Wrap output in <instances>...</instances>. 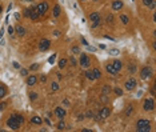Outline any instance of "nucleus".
I'll return each mask as SVG.
<instances>
[{
  "instance_id": "obj_14",
  "label": "nucleus",
  "mask_w": 156,
  "mask_h": 132,
  "mask_svg": "<svg viewBox=\"0 0 156 132\" xmlns=\"http://www.w3.org/2000/svg\"><path fill=\"white\" fill-rule=\"evenodd\" d=\"M7 94H8V90H7V87H5L4 84H2V83H0V99L5 97V96H7Z\"/></svg>"
},
{
  "instance_id": "obj_39",
  "label": "nucleus",
  "mask_w": 156,
  "mask_h": 132,
  "mask_svg": "<svg viewBox=\"0 0 156 132\" xmlns=\"http://www.w3.org/2000/svg\"><path fill=\"white\" fill-rule=\"evenodd\" d=\"M55 59H56V55H52L49 59H48V63L49 64H53V62H55Z\"/></svg>"
},
{
  "instance_id": "obj_58",
  "label": "nucleus",
  "mask_w": 156,
  "mask_h": 132,
  "mask_svg": "<svg viewBox=\"0 0 156 132\" xmlns=\"http://www.w3.org/2000/svg\"><path fill=\"white\" fill-rule=\"evenodd\" d=\"M95 2H97V0H95Z\"/></svg>"
},
{
  "instance_id": "obj_57",
  "label": "nucleus",
  "mask_w": 156,
  "mask_h": 132,
  "mask_svg": "<svg viewBox=\"0 0 156 132\" xmlns=\"http://www.w3.org/2000/svg\"><path fill=\"white\" fill-rule=\"evenodd\" d=\"M21 2H31V0H21Z\"/></svg>"
},
{
  "instance_id": "obj_36",
  "label": "nucleus",
  "mask_w": 156,
  "mask_h": 132,
  "mask_svg": "<svg viewBox=\"0 0 156 132\" xmlns=\"http://www.w3.org/2000/svg\"><path fill=\"white\" fill-rule=\"evenodd\" d=\"M107 23L108 24H112L113 23V16H112V15H108V16H107Z\"/></svg>"
},
{
  "instance_id": "obj_41",
  "label": "nucleus",
  "mask_w": 156,
  "mask_h": 132,
  "mask_svg": "<svg viewBox=\"0 0 156 132\" xmlns=\"http://www.w3.org/2000/svg\"><path fill=\"white\" fill-rule=\"evenodd\" d=\"M36 97H37V94H36V92H31V94H30V99H31V100H35Z\"/></svg>"
},
{
  "instance_id": "obj_4",
  "label": "nucleus",
  "mask_w": 156,
  "mask_h": 132,
  "mask_svg": "<svg viewBox=\"0 0 156 132\" xmlns=\"http://www.w3.org/2000/svg\"><path fill=\"white\" fill-rule=\"evenodd\" d=\"M90 20H91V27L92 28H96L99 25V23H100V20H102L100 13H99V12H92L90 15Z\"/></svg>"
},
{
  "instance_id": "obj_44",
  "label": "nucleus",
  "mask_w": 156,
  "mask_h": 132,
  "mask_svg": "<svg viewBox=\"0 0 156 132\" xmlns=\"http://www.w3.org/2000/svg\"><path fill=\"white\" fill-rule=\"evenodd\" d=\"M13 18H15V19H18V20H19V19L21 18V15H20L19 12H15V13H13Z\"/></svg>"
},
{
  "instance_id": "obj_40",
  "label": "nucleus",
  "mask_w": 156,
  "mask_h": 132,
  "mask_svg": "<svg viewBox=\"0 0 156 132\" xmlns=\"http://www.w3.org/2000/svg\"><path fill=\"white\" fill-rule=\"evenodd\" d=\"M20 73H21V76H27V75H28V69H27V68H23V69L20 71Z\"/></svg>"
},
{
  "instance_id": "obj_9",
  "label": "nucleus",
  "mask_w": 156,
  "mask_h": 132,
  "mask_svg": "<svg viewBox=\"0 0 156 132\" xmlns=\"http://www.w3.org/2000/svg\"><path fill=\"white\" fill-rule=\"evenodd\" d=\"M136 85H137V81H136V79H133V78H130L128 80L125 81V90H127V91H133L135 88H136Z\"/></svg>"
},
{
  "instance_id": "obj_20",
  "label": "nucleus",
  "mask_w": 156,
  "mask_h": 132,
  "mask_svg": "<svg viewBox=\"0 0 156 132\" xmlns=\"http://www.w3.org/2000/svg\"><path fill=\"white\" fill-rule=\"evenodd\" d=\"M60 11H62V9H60V6H59V4H56V6L53 7V11H52V12H53V16H55V18H58L59 15H60Z\"/></svg>"
},
{
  "instance_id": "obj_5",
  "label": "nucleus",
  "mask_w": 156,
  "mask_h": 132,
  "mask_svg": "<svg viewBox=\"0 0 156 132\" xmlns=\"http://www.w3.org/2000/svg\"><path fill=\"white\" fill-rule=\"evenodd\" d=\"M79 63H80V65L83 67V68H88L90 67V64H91V59L88 57V55L87 53H81L80 55V60H79Z\"/></svg>"
},
{
  "instance_id": "obj_45",
  "label": "nucleus",
  "mask_w": 156,
  "mask_h": 132,
  "mask_svg": "<svg viewBox=\"0 0 156 132\" xmlns=\"http://www.w3.org/2000/svg\"><path fill=\"white\" fill-rule=\"evenodd\" d=\"M40 81H41V83H46V81H47V76H46V75L40 76Z\"/></svg>"
},
{
  "instance_id": "obj_34",
  "label": "nucleus",
  "mask_w": 156,
  "mask_h": 132,
  "mask_svg": "<svg viewBox=\"0 0 156 132\" xmlns=\"http://www.w3.org/2000/svg\"><path fill=\"white\" fill-rule=\"evenodd\" d=\"M72 53H75V55L80 53V50H79V47H77V46H74V47H72Z\"/></svg>"
},
{
  "instance_id": "obj_2",
  "label": "nucleus",
  "mask_w": 156,
  "mask_h": 132,
  "mask_svg": "<svg viewBox=\"0 0 156 132\" xmlns=\"http://www.w3.org/2000/svg\"><path fill=\"white\" fill-rule=\"evenodd\" d=\"M48 3L47 2H41V3H39L37 6H35V9H36V12H37V15L41 18L43 15H46V12L48 11Z\"/></svg>"
},
{
  "instance_id": "obj_18",
  "label": "nucleus",
  "mask_w": 156,
  "mask_h": 132,
  "mask_svg": "<svg viewBox=\"0 0 156 132\" xmlns=\"http://www.w3.org/2000/svg\"><path fill=\"white\" fill-rule=\"evenodd\" d=\"M31 123L32 124H37V125H41V123H43V119H41L40 116H34L31 119Z\"/></svg>"
},
{
  "instance_id": "obj_37",
  "label": "nucleus",
  "mask_w": 156,
  "mask_h": 132,
  "mask_svg": "<svg viewBox=\"0 0 156 132\" xmlns=\"http://www.w3.org/2000/svg\"><path fill=\"white\" fill-rule=\"evenodd\" d=\"M69 64H71V65H72V67H75V65L77 64V62L75 60V59H74V57H71V59H69Z\"/></svg>"
},
{
  "instance_id": "obj_38",
  "label": "nucleus",
  "mask_w": 156,
  "mask_h": 132,
  "mask_svg": "<svg viewBox=\"0 0 156 132\" xmlns=\"http://www.w3.org/2000/svg\"><path fill=\"white\" fill-rule=\"evenodd\" d=\"M13 32H15V28L11 27V25H8V35H13Z\"/></svg>"
},
{
  "instance_id": "obj_17",
  "label": "nucleus",
  "mask_w": 156,
  "mask_h": 132,
  "mask_svg": "<svg viewBox=\"0 0 156 132\" xmlns=\"http://www.w3.org/2000/svg\"><path fill=\"white\" fill-rule=\"evenodd\" d=\"M15 31L18 32V35H19V36H24V35L27 34V29H25L24 27H21V25H18V27L15 28Z\"/></svg>"
},
{
  "instance_id": "obj_26",
  "label": "nucleus",
  "mask_w": 156,
  "mask_h": 132,
  "mask_svg": "<svg viewBox=\"0 0 156 132\" xmlns=\"http://www.w3.org/2000/svg\"><path fill=\"white\" fill-rule=\"evenodd\" d=\"M59 90V83L58 81H53V83H51V91H58Z\"/></svg>"
},
{
  "instance_id": "obj_53",
  "label": "nucleus",
  "mask_w": 156,
  "mask_h": 132,
  "mask_svg": "<svg viewBox=\"0 0 156 132\" xmlns=\"http://www.w3.org/2000/svg\"><path fill=\"white\" fill-rule=\"evenodd\" d=\"M11 9H12V3H11V4H9V6H8V8H7V12H9V11H11Z\"/></svg>"
},
{
  "instance_id": "obj_31",
  "label": "nucleus",
  "mask_w": 156,
  "mask_h": 132,
  "mask_svg": "<svg viewBox=\"0 0 156 132\" xmlns=\"http://www.w3.org/2000/svg\"><path fill=\"white\" fill-rule=\"evenodd\" d=\"M104 95H109V92H111V88L108 87V85H105V87H103V91H102Z\"/></svg>"
},
{
  "instance_id": "obj_16",
  "label": "nucleus",
  "mask_w": 156,
  "mask_h": 132,
  "mask_svg": "<svg viewBox=\"0 0 156 132\" xmlns=\"http://www.w3.org/2000/svg\"><path fill=\"white\" fill-rule=\"evenodd\" d=\"M105 71L109 73V75H112V76H113V75H116V73H118V71H116L115 68H113V67L111 65V63L105 65Z\"/></svg>"
},
{
  "instance_id": "obj_51",
  "label": "nucleus",
  "mask_w": 156,
  "mask_h": 132,
  "mask_svg": "<svg viewBox=\"0 0 156 132\" xmlns=\"http://www.w3.org/2000/svg\"><path fill=\"white\" fill-rule=\"evenodd\" d=\"M81 43L84 44V46H88V41H87L86 39H84V37H81Z\"/></svg>"
},
{
  "instance_id": "obj_12",
  "label": "nucleus",
  "mask_w": 156,
  "mask_h": 132,
  "mask_svg": "<svg viewBox=\"0 0 156 132\" xmlns=\"http://www.w3.org/2000/svg\"><path fill=\"white\" fill-rule=\"evenodd\" d=\"M123 2H120V0H115V2L112 3V9L113 11H120V9H123Z\"/></svg>"
},
{
  "instance_id": "obj_32",
  "label": "nucleus",
  "mask_w": 156,
  "mask_h": 132,
  "mask_svg": "<svg viewBox=\"0 0 156 132\" xmlns=\"http://www.w3.org/2000/svg\"><path fill=\"white\" fill-rule=\"evenodd\" d=\"M12 115L15 116V117H16V119H18V120H19L20 123H23V122H24V117H23L21 115H16V113H12Z\"/></svg>"
},
{
  "instance_id": "obj_27",
  "label": "nucleus",
  "mask_w": 156,
  "mask_h": 132,
  "mask_svg": "<svg viewBox=\"0 0 156 132\" xmlns=\"http://www.w3.org/2000/svg\"><path fill=\"white\" fill-rule=\"evenodd\" d=\"M100 101H102V103H104V104H107V103L109 101V99H108V95H104V94H102V95H100Z\"/></svg>"
},
{
  "instance_id": "obj_23",
  "label": "nucleus",
  "mask_w": 156,
  "mask_h": 132,
  "mask_svg": "<svg viewBox=\"0 0 156 132\" xmlns=\"http://www.w3.org/2000/svg\"><path fill=\"white\" fill-rule=\"evenodd\" d=\"M113 94H115L116 96H121L123 95V90L119 88V87H115V88H113Z\"/></svg>"
},
{
  "instance_id": "obj_25",
  "label": "nucleus",
  "mask_w": 156,
  "mask_h": 132,
  "mask_svg": "<svg viewBox=\"0 0 156 132\" xmlns=\"http://www.w3.org/2000/svg\"><path fill=\"white\" fill-rule=\"evenodd\" d=\"M128 69H130V72H131V73H136L137 67H136V64H135V63H131V64L128 65Z\"/></svg>"
},
{
  "instance_id": "obj_15",
  "label": "nucleus",
  "mask_w": 156,
  "mask_h": 132,
  "mask_svg": "<svg viewBox=\"0 0 156 132\" xmlns=\"http://www.w3.org/2000/svg\"><path fill=\"white\" fill-rule=\"evenodd\" d=\"M111 65H112L113 68H115L118 72H119V71L121 69V67H123V64H121V62H120V60H113V62L111 63Z\"/></svg>"
},
{
  "instance_id": "obj_48",
  "label": "nucleus",
  "mask_w": 156,
  "mask_h": 132,
  "mask_svg": "<svg viewBox=\"0 0 156 132\" xmlns=\"http://www.w3.org/2000/svg\"><path fill=\"white\" fill-rule=\"evenodd\" d=\"M87 117H91V119H92V117H93V112L92 111H88L87 112Z\"/></svg>"
},
{
  "instance_id": "obj_33",
  "label": "nucleus",
  "mask_w": 156,
  "mask_h": 132,
  "mask_svg": "<svg viewBox=\"0 0 156 132\" xmlns=\"http://www.w3.org/2000/svg\"><path fill=\"white\" fill-rule=\"evenodd\" d=\"M141 2H143V4H144L146 7H149V6L152 4V2H153V0H141Z\"/></svg>"
},
{
  "instance_id": "obj_11",
  "label": "nucleus",
  "mask_w": 156,
  "mask_h": 132,
  "mask_svg": "<svg viewBox=\"0 0 156 132\" xmlns=\"http://www.w3.org/2000/svg\"><path fill=\"white\" fill-rule=\"evenodd\" d=\"M53 113H55L56 117H59V119H64V116H65V109L62 108V107H56V109H55Z\"/></svg>"
},
{
  "instance_id": "obj_55",
  "label": "nucleus",
  "mask_w": 156,
  "mask_h": 132,
  "mask_svg": "<svg viewBox=\"0 0 156 132\" xmlns=\"http://www.w3.org/2000/svg\"><path fill=\"white\" fill-rule=\"evenodd\" d=\"M46 123H47L48 125H51V122H49V119H46Z\"/></svg>"
},
{
  "instance_id": "obj_8",
  "label": "nucleus",
  "mask_w": 156,
  "mask_h": 132,
  "mask_svg": "<svg viewBox=\"0 0 156 132\" xmlns=\"http://www.w3.org/2000/svg\"><path fill=\"white\" fill-rule=\"evenodd\" d=\"M143 108H144V111H153V109H155V101H153L152 97L144 100V103H143Z\"/></svg>"
},
{
  "instance_id": "obj_56",
  "label": "nucleus",
  "mask_w": 156,
  "mask_h": 132,
  "mask_svg": "<svg viewBox=\"0 0 156 132\" xmlns=\"http://www.w3.org/2000/svg\"><path fill=\"white\" fill-rule=\"evenodd\" d=\"M2 11H3V7H2V4H0V13H2Z\"/></svg>"
},
{
  "instance_id": "obj_54",
  "label": "nucleus",
  "mask_w": 156,
  "mask_h": 132,
  "mask_svg": "<svg viewBox=\"0 0 156 132\" xmlns=\"http://www.w3.org/2000/svg\"><path fill=\"white\" fill-rule=\"evenodd\" d=\"M99 48H102V50H105V46H104V44H100V46H99Z\"/></svg>"
},
{
  "instance_id": "obj_47",
  "label": "nucleus",
  "mask_w": 156,
  "mask_h": 132,
  "mask_svg": "<svg viewBox=\"0 0 156 132\" xmlns=\"http://www.w3.org/2000/svg\"><path fill=\"white\" fill-rule=\"evenodd\" d=\"M149 8H151V9H153V11L156 9V3H155V0H153V2H152V4L149 6Z\"/></svg>"
},
{
  "instance_id": "obj_35",
  "label": "nucleus",
  "mask_w": 156,
  "mask_h": 132,
  "mask_svg": "<svg viewBox=\"0 0 156 132\" xmlns=\"http://www.w3.org/2000/svg\"><path fill=\"white\" fill-rule=\"evenodd\" d=\"M39 68V63H35V64H32L31 67H30V71H36Z\"/></svg>"
},
{
  "instance_id": "obj_13",
  "label": "nucleus",
  "mask_w": 156,
  "mask_h": 132,
  "mask_svg": "<svg viewBox=\"0 0 156 132\" xmlns=\"http://www.w3.org/2000/svg\"><path fill=\"white\" fill-rule=\"evenodd\" d=\"M36 83H37V76H36V75H31V76L27 78V84L30 85V87L35 85Z\"/></svg>"
},
{
  "instance_id": "obj_10",
  "label": "nucleus",
  "mask_w": 156,
  "mask_h": 132,
  "mask_svg": "<svg viewBox=\"0 0 156 132\" xmlns=\"http://www.w3.org/2000/svg\"><path fill=\"white\" fill-rule=\"evenodd\" d=\"M111 115V109L108 107H103L100 111H99V117H100V120H104Z\"/></svg>"
},
{
  "instance_id": "obj_22",
  "label": "nucleus",
  "mask_w": 156,
  "mask_h": 132,
  "mask_svg": "<svg viewBox=\"0 0 156 132\" xmlns=\"http://www.w3.org/2000/svg\"><path fill=\"white\" fill-rule=\"evenodd\" d=\"M92 71H93L95 79H100V78H102V72H100V69H99V68H93Z\"/></svg>"
},
{
  "instance_id": "obj_42",
  "label": "nucleus",
  "mask_w": 156,
  "mask_h": 132,
  "mask_svg": "<svg viewBox=\"0 0 156 132\" xmlns=\"http://www.w3.org/2000/svg\"><path fill=\"white\" fill-rule=\"evenodd\" d=\"M109 53H111V55H119V53H120V51H119V50H111V51H109Z\"/></svg>"
},
{
  "instance_id": "obj_28",
  "label": "nucleus",
  "mask_w": 156,
  "mask_h": 132,
  "mask_svg": "<svg viewBox=\"0 0 156 132\" xmlns=\"http://www.w3.org/2000/svg\"><path fill=\"white\" fill-rule=\"evenodd\" d=\"M56 128H58V129H64L65 128V123L63 122V119H60V122L56 124Z\"/></svg>"
},
{
  "instance_id": "obj_3",
  "label": "nucleus",
  "mask_w": 156,
  "mask_h": 132,
  "mask_svg": "<svg viewBox=\"0 0 156 132\" xmlns=\"http://www.w3.org/2000/svg\"><path fill=\"white\" fill-rule=\"evenodd\" d=\"M20 124H21V123H20V122H19V120H18L13 115H11V117L7 120V125H8L11 129H13V131L19 129V128H20Z\"/></svg>"
},
{
  "instance_id": "obj_7",
  "label": "nucleus",
  "mask_w": 156,
  "mask_h": 132,
  "mask_svg": "<svg viewBox=\"0 0 156 132\" xmlns=\"http://www.w3.org/2000/svg\"><path fill=\"white\" fill-rule=\"evenodd\" d=\"M49 47H51V41H49L48 39H41V40L39 41V50H40L41 52L48 51Z\"/></svg>"
},
{
  "instance_id": "obj_50",
  "label": "nucleus",
  "mask_w": 156,
  "mask_h": 132,
  "mask_svg": "<svg viewBox=\"0 0 156 132\" xmlns=\"http://www.w3.org/2000/svg\"><path fill=\"white\" fill-rule=\"evenodd\" d=\"M149 92H151V95H152V96H155V85H152V87H151V91H149Z\"/></svg>"
},
{
  "instance_id": "obj_19",
  "label": "nucleus",
  "mask_w": 156,
  "mask_h": 132,
  "mask_svg": "<svg viewBox=\"0 0 156 132\" xmlns=\"http://www.w3.org/2000/svg\"><path fill=\"white\" fill-rule=\"evenodd\" d=\"M133 113V106L132 104H128L125 108V116H131Z\"/></svg>"
},
{
  "instance_id": "obj_29",
  "label": "nucleus",
  "mask_w": 156,
  "mask_h": 132,
  "mask_svg": "<svg viewBox=\"0 0 156 132\" xmlns=\"http://www.w3.org/2000/svg\"><path fill=\"white\" fill-rule=\"evenodd\" d=\"M32 9H34V7H30V8H25V11H24V16H25V18H30V15H31Z\"/></svg>"
},
{
  "instance_id": "obj_1",
  "label": "nucleus",
  "mask_w": 156,
  "mask_h": 132,
  "mask_svg": "<svg viewBox=\"0 0 156 132\" xmlns=\"http://www.w3.org/2000/svg\"><path fill=\"white\" fill-rule=\"evenodd\" d=\"M136 131L137 132H149L151 131V123L147 119H139L136 123Z\"/></svg>"
},
{
  "instance_id": "obj_49",
  "label": "nucleus",
  "mask_w": 156,
  "mask_h": 132,
  "mask_svg": "<svg viewBox=\"0 0 156 132\" xmlns=\"http://www.w3.org/2000/svg\"><path fill=\"white\" fill-rule=\"evenodd\" d=\"M63 103H64V106H65V107H69V100H68V99H64Z\"/></svg>"
},
{
  "instance_id": "obj_6",
  "label": "nucleus",
  "mask_w": 156,
  "mask_h": 132,
  "mask_svg": "<svg viewBox=\"0 0 156 132\" xmlns=\"http://www.w3.org/2000/svg\"><path fill=\"white\" fill-rule=\"evenodd\" d=\"M152 76V68L151 67H143L140 71V78L143 80H147Z\"/></svg>"
},
{
  "instance_id": "obj_30",
  "label": "nucleus",
  "mask_w": 156,
  "mask_h": 132,
  "mask_svg": "<svg viewBox=\"0 0 156 132\" xmlns=\"http://www.w3.org/2000/svg\"><path fill=\"white\" fill-rule=\"evenodd\" d=\"M65 64H67V60H65V59H60L59 63H58L59 68H64V67H65Z\"/></svg>"
},
{
  "instance_id": "obj_46",
  "label": "nucleus",
  "mask_w": 156,
  "mask_h": 132,
  "mask_svg": "<svg viewBox=\"0 0 156 132\" xmlns=\"http://www.w3.org/2000/svg\"><path fill=\"white\" fill-rule=\"evenodd\" d=\"M12 64H13V67H15L16 69H19V68H20V64H19L18 62H12Z\"/></svg>"
},
{
  "instance_id": "obj_52",
  "label": "nucleus",
  "mask_w": 156,
  "mask_h": 132,
  "mask_svg": "<svg viewBox=\"0 0 156 132\" xmlns=\"http://www.w3.org/2000/svg\"><path fill=\"white\" fill-rule=\"evenodd\" d=\"M3 35H4V28H2V31H0V39H2Z\"/></svg>"
},
{
  "instance_id": "obj_59",
  "label": "nucleus",
  "mask_w": 156,
  "mask_h": 132,
  "mask_svg": "<svg viewBox=\"0 0 156 132\" xmlns=\"http://www.w3.org/2000/svg\"><path fill=\"white\" fill-rule=\"evenodd\" d=\"M83 2H84V0H83Z\"/></svg>"
},
{
  "instance_id": "obj_21",
  "label": "nucleus",
  "mask_w": 156,
  "mask_h": 132,
  "mask_svg": "<svg viewBox=\"0 0 156 132\" xmlns=\"http://www.w3.org/2000/svg\"><path fill=\"white\" fill-rule=\"evenodd\" d=\"M86 78H87V79H90V80H96V79H95V75H93V71H92V69L86 72Z\"/></svg>"
},
{
  "instance_id": "obj_24",
  "label": "nucleus",
  "mask_w": 156,
  "mask_h": 132,
  "mask_svg": "<svg viewBox=\"0 0 156 132\" xmlns=\"http://www.w3.org/2000/svg\"><path fill=\"white\" fill-rule=\"evenodd\" d=\"M120 20H121L123 24H128V23H130V18L127 16V15H121V16H120Z\"/></svg>"
},
{
  "instance_id": "obj_43",
  "label": "nucleus",
  "mask_w": 156,
  "mask_h": 132,
  "mask_svg": "<svg viewBox=\"0 0 156 132\" xmlns=\"http://www.w3.org/2000/svg\"><path fill=\"white\" fill-rule=\"evenodd\" d=\"M7 107V103L5 101H3V103H0V111H3L4 108Z\"/></svg>"
}]
</instances>
